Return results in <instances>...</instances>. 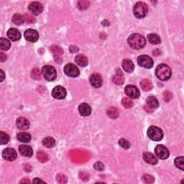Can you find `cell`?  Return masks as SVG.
Returning <instances> with one entry per match:
<instances>
[{
	"instance_id": "1",
	"label": "cell",
	"mask_w": 184,
	"mask_h": 184,
	"mask_svg": "<svg viewBox=\"0 0 184 184\" xmlns=\"http://www.w3.org/2000/svg\"><path fill=\"white\" fill-rule=\"evenodd\" d=\"M128 43L132 48L135 50L142 49L146 45V40L144 36L138 33H134L129 35Z\"/></svg>"
},
{
	"instance_id": "2",
	"label": "cell",
	"mask_w": 184,
	"mask_h": 184,
	"mask_svg": "<svg viewBox=\"0 0 184 184\" xmlns=\"http://www.w3.org/2000/svg\"><path fill=\"white\" fill-rule=\"evenodd\" d=\"M155 75L160 80L167 81L171 77V69L166 64H160L156 68Z\"/></svg>"
},
{
	"instance_id": "3",
	"label": "cell",
	"mask_w": 184,
	"mask_h": 184,
	"mask_svg": "<svg viewBox=\"0 0 184 184\" xmlns=\"http://www.w3.org/2000/svg\"><path fill=\"white\" fill-rule=\"evenodd\" d=\"M147 12H148L147 5L142 2H137V3H136L135 7H134V15H135L136 17L139 18V19L145 17L147 14Z\"/></svg>"
},
{
	"instance_id": "4",
	"label": "cell",
	"mask_w": 184,
	"mask_h": 184,
	"mask_svg": "<svg viewBox=\"0 0 184 184\" xmlns=\"http://www.w3.org/2000/svg\"><path fill=\"white\" fill-rule=\"evenodd\" d=\"M147 136L154 141H160L163 137V132L162 129L155 126L150 127L147 132Z\"/></svg>"
},
{
	"instance_id": "5",
	"label": "cell",
	"mask_w": 184,
	"mask_h": 184,
	"mask_svg": "<svg viewBox=\"0 0 184 184\" xmlns=\"http://www.w3.org/2000/svg\"><path fill=\"white\" fill-rule=\"evenodd\" d=\"M42 74L44 78L48 81H53L57 77V73L55 68L52 65H45L42 69Z\"/></svg>"
},
{
	"instance_id": "6",
	"label": "cell",
	"mask_w": 184,
	"mask_h": 184,
	"mask_svg": "<svg viewBox=\"0 0 184 184\" xmlns=\"http://www.w3.org/2000/svg\"><path fill=\"white\" fill-rule=\"evenodd\" d=\"M137 63L141 67L145 69H151L153 66V60L147 55H141L138 57Z\"/></svg>"
},
{
	"instance_id": "7",
	"label": "cell",
	"mask_w": 184,
	"mask_h": 184,
	"mask_svg": "<svg viewBox=\"0 0 184 184\" xmlns=\"http://www.w3.org/2000/svg\"><path fill=\"white\" fill-rule=\"evenodd\" d=\"M64 72L65 75L68 76L72 77V78H76L79 76L80 71L79 69L73 63H68L64 67Z\"/></svg>"
},
{
	"instance_id": "8",
	"label": "cell",
	"mask_w": 184,
	"mask_h": 184,
	"mask_svg": "<svg viewBox=\"0 0 184 184\" xmlns=\"http://www.w3.org/2000/svg\"><path fill=\"white\" fill-rule=\"evenodd\" d=\"M155 153L158 158L161 160H165L169 157L170 153L166 147L163 145H158L155 148Z\"/></svg>"
},
{
	"instance_id": "9",
	"label": "cell",
	"mask_w": 184,
	"mask_h": 184,
	"mask_svg": "<svg viewBox=\"0 0 184 184\" xmlns=\"http://www.w3.org/2000/svg\"><path fill=\"white\" fill-rule=\"evenodd\" d=\"M52 96L56 99H63L66 96V90L61 86H57L52 90Z\"/></svg>"
},
{
	"instance_id": "10",
	"label": "cell",
	"mask_w": 184,
	"mask_h": 184,
	"mask_svg": "<svg viewBox=\"0 0 184 184\" xmlns=\"http://www.w3.org/2000/svg\"><path fill=\"white\" fill-rule=\"evenodd\" d=\"M2 157L4 160L7 161H14L17 158V154L15 150L11 147H7L3 150Z\"/></svg>"
},
{
	"instance_id": "11",
	"label": "cell",
	"mask_w": 184,
	"mask_h": 184,
	"mask_svg": "<svg viewBox=\"0 0 184 184\" xmlns=\"http://www.w3.org/2000/svg\"><path fill=\"white\" fill-rule=\"evenodd\" d=\"M24 35L27 40L32 43L37 42L38 39H39V34H38V31L33 29H27V30L25 32Z\"/></svg>"
},
{
	"instance_id": "12",
	"label": "cell",
	"mask_w": 184,
	"mask_h": 184,
	"mask_svg": "<svg viewBox=\"0 0 184 184\" xmlns=\"http://www.w3.org/2000/svg\"><path fill=\"white\" fill-rule=\"evenodd\" d=\"M124 92L127 96L132 99H137L140 96V92L136 86L133 85H128L124 88Z\"/></svg>"
},
{
	"instance_id": "13",
	"label": "cell",
	"mask_w": 184,
	"mask_h": 184,
	"mask_svg": "<svg viewBox=\"0 0 184 184\" xmlns=\"http://www.w3.org/2000/svg\"><path fill=\"white\" fill-rule=\"evenodd\" d=\"M28 10L32 14L38 15L43 12V6L38 2H33L29 4Z\"/></svg>"
},
{
	"instance_id": "14",
	"label": "cell",
	"mask_w": 184,
	"mask_h": 184,
	"mask_svg": "<svg viewBox=\"0 0 184 184\" xmlns=\"http://www.w3.org/2000/svg\"><path fill=\"white\" fill-rule=\"evenodd\" d=\"M91 84L92 86H94V88H99L101 87L103 83V79L101 75L99 74H93L92 76H90L89 79Z\"/></svg>"
},
{
	"instance_id": "15",
	"label": "cell",
	"mask_w": 184,
	"mask_h": 184,
	"mask_svg": "<svg viewBox=\"0 0 184 184\" xmlns=\"http://www.w3.org/2000/svg\"><path fill=\"white\" fill-rule=\"evenodd\" d=\"M16 125L18 129L21 130H25L29 128V122L25 117H19L16 121Z\"/></svg>"
},
{
	"instance_id": "16",
	"label": "cell",
	"mask_w": 184,
	"mask_h": 184,
	"mask_svg": "<svg viewBox=\"0 0 184 184\" xmlns=\"http://www.w3.org/2000/svg\"><path fill=\"white\" fill-rule=\"evenodd\" d=\"M19 152L22 155L30 158L33 155V150L30 146L28 145H22L19 147Z\"/></svg>"
},
{
	"instance_id": "17",
	"label": "cell",
	"mask_w": 184,
	"mask_h": 184,
	"mask_svg": "<svg viewBox=\"0 0 184 184\" xmlns=\"http://www.w3.org/2000/svg\"><path fill=\"white\" fill-rule=\"evenodd\" d=\"M79 112L83 117H88L92 113V108L86 103H82L79 106Z\"/></svg>"
},
{
	"instance_id": "18",
	"label": "cell",
	"mask_w": 184,
	"mask_h": 184,
	"mask_svg": "<svg viewBox=\"0 0 184 184\" xmlns=\"http://www.w3.org/2000/svg\"><path fill=\"white\" fill-rule=\"evenodd\" d=\"M7 36L12 41H17L21 38V33L16 28H10L7 31Z\"/></svg>"
},
{
	"instance_id": "19",
	"label": "cell",
	"mask_w": 184,
	"mask_h": 184,
	"mask_svg": "<svg viewBox=\"0 0 184 184\" xmlns=\"http://www.w3.org/2000/svg\"><path fill=\"white\" fill-rule=\"evenodd\" d=\"M143 159H144L145 162L149 163V164L155 165L158 163V159H157L156 157L152 153H147V152L143 153Z\"/></svg>"
},
{
	"instance_id": "20",
	"label": "cell",
	"mask_w": 184,
	"mask_h": 184,
	"mask_svg": "<svg viewBox=\"0 0 184 184\" xmlns=\"http://www.w3.org/2000/svg\"><path fill=\"white\" fill-rule=\"evenodd\" d=\"M122 65L124 71L128 73L132 72L134 71V69H135V65H134L132 61L129 60V59H124L122 61Z\"/></svg>"
},
{
	"instance_id": "21",
	"label": "cell",
	"mask_w": 184,
	"mask_h": 184,
	"mask_svg": "<svg viewBox=\"0 0 184 184\" xmlns=\"http://www.w3.org/2000/svg\"><path fill=\"white\" fill-rule=\"evenodd\" d=\"M75 62L81 67H85L88 65V59L83 54H79L75 58Z\"/></svg>"
},
{
	"instance_id": "22",
	"label": "cell",
	"mask_w": 184,
	"mask_h": 184,
	"mask_svg": "<svg viewBox=\"0 0 184 184\" xmlns=\"http://www.w3.org/2000/svg\"><path fill=\"white\" fill-rule=\"evenodd\" d=\"M17 140L23 143H28L31 140V135L28 132H19L17 135Z\"/></svg>"
},
{
	"instance_id": "23",
	"label": "cell",
	"mask_w": 184,
	"mask_h": 184,
	"mask_svg": "<svg viewBox=\"0 0 184 184\" xmlns=\"http://www.w3.org/2000/svg\"><path fill=\"white\" fill-rule=\"evenodd\" d=\"M140 86L145 92H148L153 88V83L149 79H143L140 81Z\"/></svg>"
},
{
	"instance_id": "24",
	"label": "cell",
	"mask_w": 184,
	"mask_h": 184,
	"mask_svg": "<svg viewBox=\"0 0 184 184\" xmlns=\"http://www.w3.org/2000/svg\"><path fill=\"white\" fill-rule=\"evenodd\" d=\"M146 103L147 104V106L151 109H156L158 108L159 106V102L158 101V99H157L155 96H153L147 97V99H146Z\"/></svg>"
},
{
	"instance_id": "25",
	"label": "cell",
	"mask_w": 184,
	"mask_h": 184,
	"mask_svg": "<svg viewBox=\"0 0 184 184\" xmlns=\"http://www.w3.org/2000/svg\"><path fill=\"white\" fill-rule=\"evenodd\" d=\"M112 81H113V82L117 85L123 84L124 82V78L123 76V74H122V72L119 73V74L114 75L112 77Z\"/></svg>"
},
{
	"instance_id": "26",
	"label": "cell",
	"mask_w": 184,
	"mask_h": 184,
	"mask_svg": "<svg viewBox=\"0 0 184 184\" xmlns=\"http://www.w3.org/2000/svg\"><path fill=\"white\" fill-rule=\"evenodd\" d=\"M147 38H148V40L150 43L153 45H158L161 43V40L160 38L157 35V34H154V33H151L147 35Z\"/></svg>"
},
{
	"instance_id": "27",
	"label": "cell",
	"mask_w": 184,
	"mask_h": 184,
	"mask_svg": "<svg viewBox=\"0 0 184 184\" xmlns=\"http://www.w3.org/2000/svg\"><path fill=\"white\" fill-rule=\"evenodd\" d=\"M43 144L45 147H48V148H51V147H53L55 146L56 141L53 137H47L44 138V140H43Z\"/></svg>"
},
{
	"instance_id": "28",
	"label": "cell",
	"mask_w": 184,
	"mask_h": 184,
	"mask_svg": "<svg viewBox=\"0 0 184 184\" xmlns=\"http://www.w3.org/2000/svg\"><path fill=\"white\" fill-rule=\"evenodd\" d=\"M10 42L7 39L4 38H0V48L2 50H3V51H7V50L10 48Z\"/></svg>"
},
{
	"instance_id": "29",
	"label": "cell",
	"mask_w": 184,
	"mask_h": 184,
	"mask_svg": "<svg viewBox=\"0 0 184 184\" xmlns=\"http://www.w3.org/2000/svg\"><path fill=\"white\" fill-rule=\"evenodd\" d=\"M12 21L13 23L15 25H20L23 24L25 22L24 17L20 14H15L13 15Z\"/></svg>"
},
{
	"instance_id": "30",
	"label": "cell",
	"mask_w": 184,
	"mask_h": 184,
	"mask_svg": "<svg viewBox=\"0 0 184 184\" xmlns=\"http://www.w3.org/2000/svg\"><path fill=\"white\" fill-rule=\"evenodd\" d=\"M50 50H51V53L54 54V56H61L63 53V51L62 48L59 46H57V45H53V46H51Z\"/></svg>"
},
{
	"instance_id": "31",
	"label": "cell",
	"mask_w": 184,
	"mask_h": 184,
	"mask_svg": "<svg viewBox=\"0 0 184 184\" xmlns=\"http://www.w3.org/2000/svg\"><path fill=\"white\" fill-rule=\"evenodd\" d=\"M175 165L178 168L181 169V170H184V158L183 157H178L175 159Z\"/></svg>"
},
{
	"instance_id": "32",
	"label": "cell",
	"mask_w": 184,
	"mask_h": 184,
	"mask_svg": "<svg viewBox=\"0 0 184 184\" xmlns=\"http://www.w3.org/2000/svg\"><path fill=\"white\" fill-rule=\"evenodd\" d=\"M107 114L112 119H116L119 116V112L115 107H110L107 111Z\"/></svg>"
},
{
	"instance_id": "33",
	"label": "cell",
	"mask_w": 184,
	"mask_h": 184,
	"mask_svg": "<svg viewBox=\"0 0 184 184\" xmlns=\"http://www.w3.org/2000/svg\"><path fill=\"white\" fill-rule=\"evenodd\" d=\"M31 76L32 78L35 79V80H40L41 79V72H40L38 68H35V69L32 70Z\"/></svg>"
},
{
	"instance_id": "34",
	"label": "cell",
	"mask_w": 184,
	"mask_h": 184,
	"mask_svg": "<svg viewBox=\"0 0 184 184\" xmlns=\"http://www.w3.org/2000/svg\"><path fill=\"white\" fill-rule=\"evenodd\" d=\"M90 5V3L88 1H86V0H81L79 1L77 3V7L79 10H85L87 9Z\"/></svg>"
},
{
	"instance_id": "35",
	"label": "cell",
	"mask_w": 184,
	"mask_h": 184,
	"mask_svg": "<svg viewBox=\"0 0 184 184\" xmlns=\"http://www.w3.org/2000/svg\"><path fill=\"white\" fill-rule=\"evenodd\" d=\"M37 158H38V160L41 163H45L48 160V157H47V154L44 153L43 151L38 152Z\"/></svg>"
},
{
	"instance_id": "36",
	"label": "cell",
	"mask_w": 184,
	"mask_h": 184,
	"mask_svg": "<svg viewBox=\"0 0 184 184\" xmlns=\"http://www.w3.org/2000/svg\"><path fill=\"white\" fill-rule=\"evenodd\" d=\"M122 104L125 108H131L134 105V103L132 100L129 98H127V97H124V98L122 99Z\"/></svg>"
},
{
	"instance_id": "37",
	"label": "cell",
	"mask_w": 184,
	"mask_h": 184,
	"mask_svg": "<svg viewBox=\"0 0 184 184\" xmlns=\"http://www.w3.org/2000/svg\"><path fill=\"white\" fill-rule=\"evenodd\" d=\"M0 140H1L2 145L7 144L9 141H10V136L7 133L4 132H0Z\"/></svg>"
},
{
	"instance_id": "38",
	"label": "cell",
	"mask_w": 184,
	"mask_h": 184,
	"mask_svg": "<svg viewBox=\"0 0 184 184\" xmlns=\"http://www.w3.org/2000/svg\"><path fill=\"white\" fill-rule=\"evenodd\" d=\"M142 181L146 183H153L155 181V178L151 175L145 174L142 176Z\"/></svg>"
},
{
	"instance_id": "39",
	"label": "cell",
	"mask_w": 184,
	"mask_h": 184,
	"mask_svg": "<svg viewBox=\"0 0 184 184\" xmlns=\"http://www.w3.org/2000/svg\"><path fill=\"white\" fill-rule=\"evenodd\" d=\"M119 144L122 147H123L124 149H128L130 147V143L124 138H121V139L119 140Z\"/></svg>"
},
{
	"instance_id": "40",
	"label": "cell",
	"mask_w": 184,
	"mask_h": 184,
	"mask_svg": "<svg viewBox=\"0 0 184 184\" xmlns=\"http://www.w3.org/2000/svg\"><path fill=\"white\" fill-rule=\"evenodd\" d=\"M56 179H57V181L60 183H65L68 181L67 177L65 176V175H63V174H58L56 177Z\"/></svg>"
},
{
	"instance_id": "41",
	"label": "cell",
	"mask_w": 184,
	"mask_h": 184,
	"mask_svg": "<svg viewBox=\"0 0 184 184\" xmlns=\"http://www.w3.org/2000/svg\"><path fill=\"white\" fill-rule=\"evenodd\" d=\"M24 19L25 21H26L28 23H34L35 22V18L33 17V16L29 14H25L24 15Z\"/></svg>"
},
{
	"instance_id": "42",
	"label": "cell",
	"mask_w": 184,
	"mask_h": 184,
	"mask_svg": "<svg viewBox=\"0 0 184 184\" xmlns=\"http://www.w3.org/2000/svg\"><path fill=\"white\" fill-rule=\"evenodd\" d=\"M173 98V95L169 91H165L163 94V99H164L165 101L168 102L170 99Z\"/></svg>"
},
{
	"instance_id": "43",
	"label": "cell",
	"mask_w": 184,
	"mask_h": 184,
	"mask_svg": "<svg viewBox=\"0 0 184 184\" xmlns=\"http://www.w3.org/2000/svg\"><path fill=\"white\" fill-rule=\"evenodd\" d=\"M94 167L95 169L97 170H99V171H101V170H103L104 169V165L103 163L101 162H96L94 164Z\"/></svg>"
},
{
	"instance_id": "44",
	"label": "cell",
	"mask_w": 184,
	"mask_h": 184,
	"mask_svg": "<svg viewBox=\"0 0 184 184\" xmlns=\"http://www.w3.org/2000/svg\"><path fill=\"white\" fill-rule=\"evenodd\" d=\"M69 51L71 53H76L79 51V47H77L76 45H70V47H69Z\"/></svg>"
},
{
	"instance_id": "45",
	"label": "cell",
	"mask_w": 184,
	"mask_h": 184,
	"mask_svg": "<svg viewBox=\"0 0 184 184\" xmlns=\"http://www.w3.org/2000/svg\"><path fill=\"white\" fill-rule=\"evenodd\" d=\"M7 60V56L4 54L3 52L0 53V62H4Z\"/></svg>"
},
{
	"instance_id": "46",
	"label": "cell",
	"mask_w": 184,
	"mask_h": 184,
	"mask_svg": "<svg viewBox=\"0 0 184 184\" xmlns=\"http://www.w3.org/2000/svg\"><path fill=\"white\" fill-rule=\"evenodd\" d=\"M45 183V181H43L42 180H40L38 178H36L33 180V183Z\"/></svg>"
},
{
	"instance_id": "47",
	"label": "cell",
	"mask_w": 184,
	"mask_h": 184,
	"mask_svg": "<svg viewBox=\"0 0 184 184\" xmlns=\"http://www.w3.org/2000/svg\"><path fill=\"white\" fill-rule=\"evenodd\" d=\"M20 183H30V181H29V180L28 178H24V179H22V180L20 181Z\"/></svg>"
},
{
	"instance_id": "48",
	"label": "cell",
	"mask_w": 184,
	"mask_h": 184,
	"mask_svg": "<svg viewBox=\"0 0 184 184\" xmlns=\"http://www.w3.org/2000/svg\"><path fill=\"white\" fill-rule=\"evenodd\" d=\"M0 71H1V76H2V78H1V82H2V81H4V71H3V70H0Z\"/></svg>"
}]
</instances>
